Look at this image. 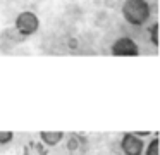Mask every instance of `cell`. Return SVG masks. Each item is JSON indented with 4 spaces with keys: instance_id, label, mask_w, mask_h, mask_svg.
<instances>
[{
    "instance_id": "1",
    "label": "cell",
    "mask_w": 160,
    "mask_h": 155,
    "mask_svg": "<svg viewBox=\"0 0 160 155\" xmlns=\"http://www.w3.org/2000/svg\"><path fill=\"white\" fill-rule=\"evenodd\" d=\"M121 12L124 21L131 26H143L148 23L150 16H152L148 0H124Z\"/></svg>"
},
{
    "instance_id": "2",
    "label": "cell",
    "mask_w": 160,
    "mask_h": 155,
    "mask_svg": "<svg viewBox=\"0 0 160 155\" xmlns=\"http://www.w3.org/2000/svg\"><path fill=\"white\" fill-rule=\"evenodd\" d=\"M14 26H16V31L21 36H33L40 29V17L35 12H31V10H24V12L18 14Z\"/></svg>"
},
{
    "instance_id": "3",
    "label": "cell",
    "mask_w": 160,
    "mask_h": 155,
    "mask_svg": "<svg viewBox=\"0 0 160 155\" xmlns=\"http://www.w3.org/2000/svg\"><path fill=\"white\" fill-rule=\"evenodd\" d=\"M110 54L114 57H136L139 55V47L131 36H119L112 43Z\"/></svg>"
},
{
    "instance_id": "4",
    "label": "cell",
    "mask_w": 160,
    "mask_h": 155,
    "mask_svg": "<svg viewBox=\"0 0 160 155\" xmlns=\"http://www.w3.org/2000/svg\"><path fill=\"white\" fill-rule=\"evenodd\" d=\"M121 150L124 155H143L145 141L134 133H124L121 138Z\"/></svg>"
},
{
    "instance_id": "5",
    "label": "cell",
    "mask_w": 160,
    "mask_h": 155,
    "mask_svg": "<svg viewBox=\"0 0 160 155\" xmlns=\"http://www.w3.org/2000/svg\"><path fill=\"white\" fill-rule=\"evenodd\" d=\"M64 131H40V141L45 147H55L64 140Z\"/></svg>"
},
{
    "instance_id": "6",
    "label": "cell",
    "mask_w": 160,
    "mask_h": 155,
    "mask_svg": "<svg viewBox=\"0 0 160 155\" xmlns=\"http://www.w3.org/2000/svg\"><path fill=\"white\" fill-rule=\"evenodd\" d=\"M22 155H48V147H45L40 140H31L22 147Z\"/></svg>"
},
{
    "instance_id": "7",
    "label": "cell",
    "mask_w": 160,
    "mask_h": 155,
    "mask_svg": "<svg viewBox=\"0 0 160 155\" xmlns=\"http://www.w3.org/2000/svg\"><path fill=\"white\" fill-rule=\"evenodd\" d=\"M145 155H158V138L153 136L150 140L148 145H145V150H143Z\"/></svg>"
},
{
    "instance_id": "8",
    "label": "cell",
    "mask_w": 160,
    "mask_h": 155,
    "mask_svg": "<svg viewBox=\"0 0 160 155\" xmlns=\"http://www.w3.org/2000/svg\"><path fill=\"white\" fill-rule=\"evenodd\" d=\"M148 31H150V41L153 43V47H158V24L153 23L148 28Z\"/></svg>"
},
{
    "instance_id": "9",
    "label": "cell",
    "mask_w": 160,
    "mask_h": 155,
    "mask_svg": "<svg viewBox=\"0 0 160 155\" xmlns=\"http://www.w3.org/2000/svg\"><path fill=\"white\" fill-rule=\"evenodd\" d=\"M14 140V133L12 131H0V145H7Z\"/></svg>"
},
{
    "instance_id": "10",
    "label": "cell",
    "mask_w": 160,
    "mask_h": 155,
    "mask_svg": "<svg viewBox=\"0 0 160 155\" xmlns=\"http://www.w3.org/2000/svg\"><path fill=\"white\" fill-rule=\"evenodd\" d=\"M134 134H136V136H139V138H143V136H148L150 133H148V131H136Z\"/></svg>"
}]
</instances>
